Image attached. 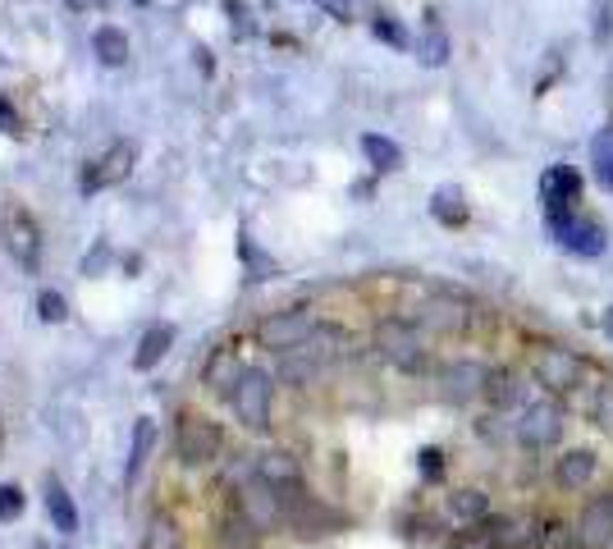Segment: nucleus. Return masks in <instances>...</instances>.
<instances>
[{"label":"nucleus","instance_id":"nucleus-21","mask_svg":"<svg viewBox=\"0 0 613 549\" xmlns=\"http://www.w3.org/2000/svg\"><path fill=\"white\" fill-rule=\"evenodd\" d=\"M92 51H97V60H101L106 69H125L129 37L119 33V28H97V33H92Z\"/></svg>","mask_w":613,"mask_h":549},{"label":"nucleus","instance_id":"nucleus-5","mask_svg":"<svg viewBox=\"0 0 613 549\" xmlns=\"http://www.w3.org/2000/svg\"><path fill=\"white\" fill-rule=\"evenodd\" d=\"M321 321L306 312V308H289V312H270L266 321H257V344L270 348V353H289L298 348L306 334H312Z\"/></svg>","mask_w":613,"mask_h":549},{"label":"nucleus","instance_id":"nucleus-34","mask_svg":"<svg viewBox=\"0 0 613 549\" xmlns=\"http://www.w3.org/2000/svg\"><path fill=\"white\" fill-rule=\"evenodd\" d=\"M376 37H385L389 46H404V42H408V37H404V28L389 23V19H376Z\"/></svg>","mask_w":613,"mask_h":549},{"label":"nucleus","instance_id":"nucleus-26","mask_svg":"<svg viewBox=\"0 0 613 549\" xmlns=\"http://www.w3.org/2000/svg\"><path fill=\"white\" fill-rule=\"evenodd\" d=\"M485 399L495 403V408H508V403L517 399L513 376H508V372H490V380H485Z\"/></svg>","mask_w":613,"mask_h":549},{"label":"nucleus","instance_id":"nucleus-37","mask_svg":"<svg viewBox=\"0 0 613 549\" xmlns=\"http://www.w3.org/2000/svg\"><path fill=\"white\" fill-rule=\"evenodd\" d=\"M316 6L325 14H334V19H353V0H316Z\"/></svg>","mask_w":613,"mask_h":549},{"label":"nucleus","instance_id":"nucleus-15","mask_svg":"<svg viewBox=\"0 0 613 549\" xmlns=\"http://www.w3.org/2000/svg\"><path fill=\"white\" fill-rule=\"evenodd\" d=\"M490 545L495 549H536L540 545V523L536 517H499L490 527Z\"/></svg>","mask_w":613,"mask_h":549},{"label":"nucleus","instance_id":"nucleus-39","mask_svg":"<svg viewBox=\"0 0 613 549\" xmlns=\"http://www.w3.org/2000/svg\"><path fill=\"white\" fill-rule=\"evenodd\" d=\"M133 6H151V0H133Z\"/></svg>","mask_w":613,"mask_h":549},{"label":"nucleus","instance_id":"nucleus-3","mask_svg":"<svg viewBox=\"0 0 613 549\" xmlns=\"http://www.w3.org/2000/svg\"><path fill=\"white\" fill-rule=\"evenodd\" d=\"M229 403L234 417L248 426V431H270V403H275V380L261 366H243L238 385L229 389Z\"/></svg>","mask_w":613,"mask_h":549},{"label":"nucleus","instance_id":"nucleus-13","mask_svg":"<svg viewBox=\"0 0 613 549\" xmlns=\"http://www.w3.org/2000/svg\"><path fill=\"white\" fill-rule=\"evenodd\" d=\"M485 380H490V366L481 362H449L440 372V394L449 403H472L485 394Z\"/></svg>","mask_w":613,"mask_h":549},{"label":"nucleus","instance_id":"nucleus-22","mask_svg":"<svg viewBox=\"0 0 613 549\" xmlns=\"http://www.w3.org/2000/svg\"><path fill=\"white\" fill-rule=\"evenodd\" d=\"M444 508H449L453 523H463V527H476V523H485V517H490V499L481 491H453Z\"/></svg>","mask_w":613,"mask_h":549},{"label":"nucleus","instance_id":"nucleus-11","mask_svg":"<svg viewBox=\"0 0 613 549\" xmlns=\"http://www.w3.org/2000/svg\"><path fill=\"white\" fill-rule=\"evenodd\" d=\"M417 325L435 330V334H463L472 325V308L463 298H453V293H435V298H426L417 308Z\"/></svg>","mask_w":613,"mask_h":549},{"label":"nucleus","instance_id":"nucleus-6","mask_svg":"<svg viewBox=\"0 0 613 549\" xmlns=\"http://www.w3.org/2000/svg\"><path fill=\"white\" fill-rule=\"evenodd\" d=\"M549 234L563 252H577V257H600L604 252V229L577 211H549Z\"/></svg>","mask_w":613,"mask_h":549},{"label":"nucleus","instance_id":"nucleus-29","mask_svg":"<svg viewBox=\"0 0 613 549\" xmlns=\"http://www.w3.org/2000/svg\"><path fill=\"white\" fill-rule=\"evenodd\" d=\"M444 60H449V37L431 23V33H426V42H421V65L435 69V65H444Z\"/></svg>","mask_w":613,"mask_h":549},{"label":"nucleus","instance_id":"nucleus-36","mask_svg":"<svg viewBox=\"0 0 613 549\" xmlns=\"http://www.w3.org/2000/svg\"><path fill=\"white\" fill-rule=\"evenodd\" d=\"M0 133H19V115H14V106L0 97Z\"/></svg>","mask_w":613,"mask_h":549},{"label":"nucleus","instance_id":"nucleus-20","mask_svg":"<svg viewBox=\"0 0 613 549\" xmlns=\"http://www.w3.org/2000/svg\"><path fill=\"white\" fill-rule=\"evenodd\" d=\"M595 476V453L591 449H572L559 458V467H555V481L563 485V491H581Z\"/></svg>","mask_w":613,"mask_h":549},{"label":"nucleus","instance_id":"nucleus-16","mask_svg":"<svg viewBox=\"0 0 613 549\" xmlns=\"http://www.w3.org/2000/svg\"><path fill=\"white\" fill-rule=\"evenodd\" d=\"M238 376H243V366H238V353L225 344V348H216L211 353V362H206V372H202V385L211 389V394H225L229 399V389L238 385Z\"/></svg>","mask_w":613,"mask_h":549},{"label":"nucleus","instance_id":"nucleus-17","mask_svg":"<svg viewBox=\"0 0 613 549\" xmlns=\"http://www.w3.org/2000/svg\"><path fill=\"white\" fill-rule=\"evenodd\" d=\"M170 348H174V325H151V330L142 334V340H138L133 372H157Z\"/></svg>","mask_w":613,"mask_h":549},{"label":"nucleus","instance_id":"nucleus-2","mask_svg":"<svg viewBox=\"0 0 613 549\" xmlns=\"http://www.w3.org/2000/svg\"><path fill=\"white\" fill-rule=\"evenodd\" d=\"M225 449V431L211 417L202 412H183L174 421V458L183 467H206V463H216Z\"/></svg>","mask_w":613,"mask_h":549},{"label":"nucleus","instance_id":"nucleus-35","mask_svg":"<svg viewBox=\"0 0 613 549\" xmlns=\"http://www.w3.org/2000/svg\"><path fill=\"white\" fill-rule=\"evenodd\" d=\"M440 467H444V463H440V449H426V453H421V476H426V481H435Z\"/></svg>","mask_w":613,"mask_h":549},{"label":"nucleus","instance_id":"nucleus-7","mask_svg":"<svg viewBox=\"0 0 613 549\" xmlns=\"http://www.w3.org/2000/svg\"><path fill=\"white\" fill-rule=\"evenodd\" d=\"M531 372H536V385H545L549 394H572L581 372H587V362H581L572 348H559V344H545L531 362Z\"/></svg>","mask_w":613,"mask_h":549},{"label":"nucleus","instance_id":"nucleus-14","mask_svg":"<svg viewBox=\"0 0 613 549\" xmlns=\"http://www.w3.org/2000/svg\"><path fill=\"white\" fill-rule=\"evenodd\" d=\"M540 197L549 211H572V202L581 197V174L572 165H549L540 174Z\"/></svg>","mask_w":613,"mask_h":549},{"label":"nucleus","instance_id":"nucleus-23","mask_svg":"<svg viewBox=\"0 0 613 549\" xmlns=\"http://www.w3.org/2000/svg\"><path fill=\"white\" fill-rule=\"evenodd\" d=\"M591 174L600 189L613 193V125H604L595 138H591Z\"/></svg>","mask_w":613,"mask_h":549},{"label":"nucleus","instance_id":"nucleus-25","mask_svg":"<svg viewBox=\"0 0 613 549\" xmlns=\"http://www.w3.org/2000/svg\"><path fill=\"white\" fill-rule=\"evenodd\" d=\"M431 216H435L440 225H463V220H467L463 193H458V189H440V193L431 197Z\"/></svg>","mask_w":613,"mask_h":549},{"label":"nucleus","instance_id":"nucleus-28","mask_svg":"<svg viewBox=\"0 0 613 549\" xmlns=\"http://www.w3.org/2000/svg\"><path fill=\"white\" fill-rule=\"evenodd\" d=\"M591 37H595V46H604L613 37V0H595L591 6Z\"/></svg>","mask_w":613,"mask_h":549},{"label":"nucleus","instance_id":"nucleus-24","mask_svg":"<svg viewBox=\"0 0 613 549\" xmlns=\"http://www.w3.org/2000/svg\"><path fill=\"white\" fill-rule=\"evenodd\" d=\"M362 151H366V161H372L376 170H398V165H404V151H398V142H389L380 133H366Z\"/></svg>","mask_w":613,"mask_h":549},{"label":"nucleus","instance_id":"nucleus-8","mask_svg":"<svg viewBox=\"0 0 613 549\" xmlns=\"http://www.w3.org/2000/svg\"><path fill=\"white\" fill-rule=\"evenodd\" d=\"M133 161H138V147L133 142H110L97 161L83 170V193H101V189H115L133 174Z\"/></svg>","mask_w":613,"mask_h":549},{"label":"nucleus","instance_id":"nucleus-18","mask_svg":"<svg viewBox=\"0 0 613 549\" xmlns=\"http://www.w3.org/2000/svg\"><path fill=\"white\" fill-rule=\"evenodd\" d=\"M46 513H51V527L60 536L78 531V508H74V499H69V491H65V481H60V476H46Z\"/></svg>","mask_w":613,"mask_h":549},{"label":"nucleus","instance_id":"nucleus-4","mask_svg":"<svg viewBox=\"0 0 613 549\" xmlns=\"http://www.w3.org/2000/svg\"><path fill=\"white\" fill-rule=\"evenodd\" d=\"M376 348L389 366L398 372H421L426 366V348H421V325L417 321H380L376 325Z\"/></svg>","mask_w":613,"mask_h":549},{"label":"nucleus","instance_id":"nucleus-33","mask_svg":"<svg viewBox=\"0 0 613 549\" xmlns=\"http://www.w3.org/2000/svg\"><path fill=\"white\" fill-rule=\"evenodd\" d=\"M595 421L604 426V431H613V380L609 385H600V399H595Z\"/></svg>","mask_w":613,"mask_h":549},{"label":"nucleus","instance_id":"nucleus-10","mask_svg":"<svg viewBox=\"0 0 613 549\" xmlns=\"http://www.w3.org/2000/svg\"><path fill=\"white\" fill-rule=\"evenodd\" d=\"M6 248H10V257L23 270H37L42 266V229H37V220L28 216L23 206H14L10 216H6Z\"/></svg>","mask_w":613,"mask_h":549},{"label":"nucleus","instance_id":"nucleus-38","mask_svg":"<svg viewBox=\"0 0 613 549\" xmlns=\"http://www.w3.org/2000/svg\"><path fill=\"white\" fill-rule=\"evenodd\" d=\"M604 334H609V340H613V308L604 312Z\"/></svg>","mask_w":613,"mask_h":549},{"label":"nucleus","instance_id":"nucleus-31","mask_svg":"<svg viewBox=\"0 0 613 549\" xmlns=\"http://www.w3.org/2000/svg\"><path fill=\"white\" fill-rule=\"evenodd\" d=\"M568 545H577V531L563 527V523H549V527L540 531V545H536V549H568Z\"/></svg>","mask_w":613,"mask_h":549},{"label":"nucleus","instance_id":"nucleus-32","mask_svg":"<svg viewBox=\"0 0 613 549\" xmlns=\"http://www.w3.org/2000/svg\"><path fill=\"white\" fill-rule=\"evenodd\" d=\"M19 513H23V491L19 485H0V523H10Z\"/></svg>","mask_w":613,"mask_h":549},{"label":"nucleus","instance_id":"nucleus-1","mask_svg":"<svg viewBox=\"0 0 613 549\" xmlns=\"http://www.w3.org/2000/svg\"><path fill=\"white\" fill-rule=\"evenodd\" d=\"M344 348H348V330H340V325H316L298 348L280 353V380L284 385H298V389L312 385Z\"/></svg>","mask_w":613,"mask_h":549},{"label":"nucleus","instance_id":"nucleus-19","mask_svg":"<svg viewBox=\"0 0 613 549\" xmlns=\"http://www.w3.org/2000/svg\"><path fill=\"white\" fill-rule=\"evenodd\" d=\"M151 449H157V421H151V417H138V421H133V444H129V463H125V481H129V485H133V481L142 476V467H147Z\"/></svg>","mask_w":613,"mask_h":549},{"label":"nucleus","instance_id":"nucleus-12","mask_svg":"<svg viewBox=\"0 0 613 549\" xmlns=\"http://www.w3.org/2000/svg\"><path fill=\"white\" fill-rule=\"evenodd\" d=\"M577 549H613V491L595 495L577 517Z\"/></svg>","mask_w":613,"mask_h":549},{"label":"nucleus","instance_id":"nucleus-30","mask_svg":"<svg viewBox=\"0 0 613 549\" xmlns=\"http://www.w3.org/2000/svg\"><path fill=\"white\" fill-rule=\"evenodd\" d=\"M37 316H42L46 325H60V321H69V302L60 298V293H51V289H46V293L37 298Z\"/></svg>","mask_w":613,"mask_h":549},{"label":"nucleus","instance_id":"nucleus-27","mask_svg":"<svg viewBox=\"0 0 613 549\" xmlns=\"http://www.w3.org/2000/svg\"><path fill=\"white\" fill-rule=\"evenodd\" d=\"M142 549H183L179 527L170 523V517H157V523H151V531H147V545Z\"/></svg>","mask_w":613,"mask_h":549},{"label":"nucleus","instance_id":"nucleus-9","mask_svg":"<svg viewBox=\"0 0 613 549\" xmlns=\"http://www.w3.org/2000/svg\"><path fill=\"white\" fill-rule=\"evenodd\" d=\"M563 435V408L555 399H536L527 403L523 421H517V440H523L527 449H549Z\"/></svg>","mask_w":613,"mask_h":549}]
</instances>
